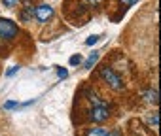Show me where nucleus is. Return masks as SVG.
<instances>
[{
	"instance_id": "f257e3e1",
	"label": "nucleus",
	"mask_w": 161,
	"mask_h": 136,
	"mask_svg": "<svg viewBox=\"0 0 161 136\" xmlns=\"http://www.w3.org/2000/svg\"><path fill=\"white\" fill-rule=\"evenodd\" d=\"M17 36V25L10 19H0V38L12 40Z\"/></svg>"
},
{
	"instance_id": "f03ea898",
	"label": "nucleus",
	"mask_w": 161,
	"mask_h": 136,
	"mask_svg": "<svg viewBox=\"0 0 161 136\" xmlns=\"http://www.w3.org/2000/svg\"><path fill=\"white\" fill-rule=\"evenodd\" d=\"M101 76H103V80L112 87V89H116V91H119V89H123V83H121V80H119V76H116L110 68L106 66V68H103L101 70Z\"/></svg>"
},
{
	"instance_id": "7ed1b4c3",
	"label": "nucleus",
	"mask_w": 161,
	"mask_h": 136,
	"mask_svg": "<svg viewBox=\"0 0 161 136\" xmlns=\"http://www.w3.org/2000/svg\"><path fill=\"white\" fill-rule=\"evenodd\" d=\"M34 15H36V19H38L40 23H46V21H49V19L53 17V8H51L49 4H40V6L34 10Z\"/></svg>"
},
{
	"instance_id": "20e7f679",
	"label": "nucleus",
	"mask_w": 161,
	"mask_h": 136,
	"mask_svg": "<svg viewBox=\"0 0 161 136\" xmlns=\"http://www.w3.org/2000/svg\"><path fill=\"white\" fill-rule=\"evenodd\" d=\"M108 108L104 106V104H101V106H93V110H91V119L95 121V123H103V121H106L108 119Z\"/></svg>"
},
{
	"instance_id": "39448f33",
	"label": "nucleus",
	"mask_w": 161,
	"mask_h": 136,
	"mask_svg": "<svg viewBox=\"0 0 161 136\" xmlns=\"http://www.w3.org/2000/svg\"><path fill=\"white\" fill-rule=\"evenodd\" d=\"M87 136H116L114 132H108V130H104V128H91L89 132H87Z\"/></svg>"
},
{
	"instance_id": "423d86ee",
	"label": "nucleus",
	"mask_w": 161,
	"mask_h": 136,
	"mask_svg": "<svg viewBox=\"0 0 161 136\" xmlns=\"http://www.w3.org/2000/svg\"><path fill=\"white\" fill-rule=\"evenodd\" d=\"M99 55H101L99 51H93V53H91V55L87 57V60H86V64H84V68H91V66H93V64H95V62L99 60Z\"/></svg>"
},
{
	"instance_id": "0eeeda50",
	"label": "nucleus",
	"mask_w": 161,
	"mask_h": 136,
	"mask_svg": "<svg viewBox=\"0 0 161 136\" xmlns=\"http://www.w3.org/2000/svg\"><path fill=\"white\" fill-rule=\"evenodd\" d=\"M146 97H148V100H150V102H157V91H148V93H146Z\"/></svg>"
},
{
	"instance_id": "6e6552de",
	"label": "nucleus",
	"mask_w": 161,
	"mask_h": 136,
	"mask_svg": "<svg viewBox=\"0 0 161 136\" xmlns=\"http://www.w3.org/2000/svg\"><path fill=\"white\" fill-rule=\"evenodd\" d=\"M97 42H99V36H89V38L86 40L87 45H93V44H97Z\"/></svg>"
},
{
	"instance_id": "1a4fd4ad",
	"label": "nucleus",
	"mask_w": 161,
	"mask_h": 136,
	"mask_svg": "<svg viewBox=\"0 0 161 136\" xmlns=\"http://www.w3.org/2000/svg\"><path fill=\"white\" fill-rule=\"evenodd\" d=\"M80 62H82V57H80V55L70 57V64H80Z\"/></svg>"
},
{
	"instance_id": "9d476101",
	"label": "nucleus",
	"mask_w": 161,
	"mask_h": 136,
	"mask_svg": "<svg viewBox=\"0 0 161 136\" xmlns=\"http://www.w3.org/2000/svg\"><path fill=\"white\" fill-rule=\"evenodd\" d=\"M4 108H6V110H12V108H19V104H17V102H6Z\"/></svg>"
},
{
	"instance_id": "9b49d317",
	"label": "nucleus",
	"mask_w": 161,
	"mask_h": 136,
	"mask_svg": "<svg viewBox=\"0 0 161 136\" xmlns=\"http://www.w3.org/2000/svg\"><path fill=\"white\" fill-rule=\"evenodd\" d=\"M15 72H19V66H12V68H10V70L6 72V76H14Z\"/></svg>"
},
{
	"instance_id": "f8f14e48",
	"label": "nucleus",
	"mask_w": 161,
	"mask_h": 136,
	"mask_svg": "<svg viewBox=\"0 0 161 136\" xmlns=\"http://www.w3.org/2000/svg\"><path fill=\"white\" fill-rule=\"evenodd\" d=\"M57 74H59V78H66L68 76V72L64 70V68H57Z\"/></svg>"
},
{
	"instance_id": "ddd939ff",
	"label": "nucleus",
	"mask_w": 161,
	"mask_h": 136,
	"mask_svg": "<svg viewBox=\"0 0 161 136\" xmlns=\"http://www.w3.org/2000/svg\"><path fill=\"white\" fill-rule=\"evenodd\" d=\"M2 2H4V4H6L8 8H12V6H15V4L19 2V0H2Z\"/></svg>"
},
{
	"instance_id": "4468645a",
	"label": "nucleus",
	"mask_w": 161,
	"mask_h": 136,
	"mask_svg": "<svg viewBox=\"0 0 161 136\" xmlns=\"http://www.w3.org/2000/svg\"><path fill=\"white\" fill-rule=\"evenodd\" d=\"M121 2L125 4V6H133V4H136L138 0H121Z\"/></svg>"
},
{
	"instance_id": "2eb2a0df",
	"label": "nucleus",
	"mask_w": 161,
	"mask_h": 136,
	"mask_svg": "<svg viewBox=\"0 0 161 136\" xmlns=\"http://www.w3.org/2000/svg\"><path fill=\"white\" fill-rule=\"evenodd\" d=\"M148 123L155 127V125H157V115H153V117H150V119H148Z\"/></svg>"
},
{
	"instance_id": "dca6fc26",
	"label": "nucleus",
	"mask_w": 161,
	"mask_h": 136,
	"mask_svg": "<svg viewBox=\"0 0 161 136\" xmlns=\"http://www.w3.org/2000/svg\"><path fill=\"white\" fill-rule=\"evenodd\" d=\"M91 2H99V0H91Z\"/></svg>"
}]
</instances>
